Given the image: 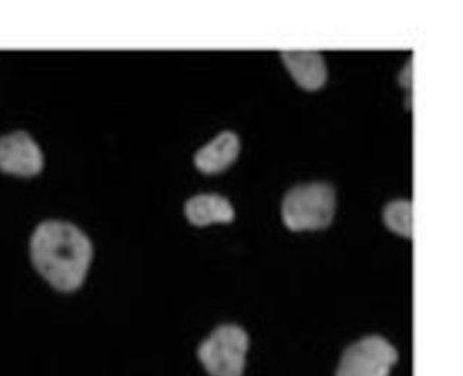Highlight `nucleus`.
Here are the masks:
<instances>
[{
  "instance_id": "obj_6",
  "label": "nucleus",
  "mask_w": 463,
  "mask_h": 376,
  "mask_svg": "<svg viewBox=\"0 0 463 376\" xmlns=\"http://www.w3.org/2000/svg\"><path fill=\"white\" fill-rule=\"evenodd\" d=\"M241 152V140L232 130L215 136L207 145L198 148L194 155V165L204 174H217L234 164Z\"/></svg>"
},
{
  "instance_id": "obj_4",
  "label": "nucleus",
  "mask_w": 463,
  "mask_h": 376,
  "mask_svg": "<svg viewBox=\"0 0 463 376\" xmlns=\"http://www.w3.org/2000/svg\"><path fill=\"white\" fill-rule=\"evenodd\" d=\"M398 358L390 341L380 335L366 336L346 348L336 376H390Z\"/></svg>"
},
{
  "instance_id": "obj_7",
  "label": "nucleus",
  "mask_w": 463,
  "mask_h": 376,
  "mask_svg": "<svg viewBox=\"0 0 463 376\" xmlns=\"http://www.w3.org/2000/svg\"><path fill=\"white\" fill-rule=\"evenodd\" d=\"M282 63L298 86L306 90H318L328 79V68L323 53L317 51L281 52Z\"/></svg>"
},
{
  "instance_id": "obj_9",
  "label": "nucleus",
  "mask_w": 463,
  "mask_h": 376,
  "mask_svg": "<svg viewBox=\"0 0 463 376\" xmlns=\"http://www.w3.org/2000/svg\"><path fill=\"white\" fill-rule=\"evenodd\" d=\"M383 222L386 229L395 234L411 239L412 237V202L410 200H393L383 209Z\"/></svg>"
},
{
  "instance_id": "obj_1",
  "label": "nucleus",
  "mask_w": 463,
  "mask_h": 376,
  "mask_svg": "<svg viewBox=\"0 0 463 376\" xmlns=\"http://www.w3.org/2000/svg\"><path fill=\"white\" fill-rule=\"evenodd\" d=\"M36 271L54 289L73 293L83 286L93 259L90 239L68 221L49 220L37 225L31 240Z\"/></svg>"
},
{
  "instance_id": "obj_3",
  "label": "nucleus",
  "mask_w": 463,
  "mask_h": 376,
  "mask_svg": "<svg viewBox=\"0 0 463 376\" xmlns=\"http://www.w3.org/2000/svg\"><path fill=\"white\" fill-rule=\"evenodd\" d=\"M249 334L239 325L219 326L198 348V360L212 376H242Z\"/></svg>"
},
{
  "instance_id": "obj_2",
  "label": "nucleus",
  "mask_w": 463,
  "mask_h": 376,
  "mask_svg": "<svg viewBox=\"0 0 463 376\" xmlns=\"http://www.w3.org/2000/svg\"><path fill=\"white\" fill-rule=\"evenodd\" d=\"M335 188L328 183L314 182L292 187L281 204L282 222L291 231L326 229L335 214Z\"/></svg>"
},
{
  "instance_id": "obj_8",
  "label": "nucleus",
  "mask_w": 463,
  "mask_h": 376,
  "mask_svg": "<svg viewBox=\"0 0 463 376\" xmlns=\"http://www.w3.org/2000/svg\"><path fill=\"white\" fill-rule=\"evenodd\" d=\"M185 219L197 227L210 224H230L234 221L235 212L229 199L215 193L193 195L184 204Z\"/></svg>"
},
{
  "instance_id": "obj_5",
  "label": "nucleus",
  "mask_w": 463,
  "mask_h": 376,
  "mask_svg": "<svg viewBox=\"0 0 463 376\" xmlns=\"http://www.w3.org/2000/svg\"><path fill=\"white\" fill-rule=\"evenodd\" d=\"M43 167V152L29 133L14 131L0 137V172L32 178L41 174Z\"/></svg>"
},
{
  "instance_id": "obj_10",
  "label": "nucleus",
  "mask_w": 463,
  "mask_h": 376,
  "mask_svg": "<svg viewBox=\"0 0 463 376\" xmlns=\"http://www.w3.org/2000/svg\"><path fill=\"white\" fill-rule=\"evenodd\" d=\"M412 58L406 61L401 73L398 74V83L406 90V106L410 108V98L412 100Z\"/></svg>"
}]
</instances>
